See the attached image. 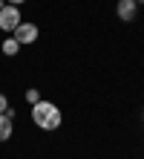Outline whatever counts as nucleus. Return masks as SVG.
Listing matches in <instances>:
<instances>
[{
  "instance_id": "nucleus-10",
  "label": "nucleus",
  "mask_w": 144,
  "mask_h": 159,
  "mask_svg": "<svg viewBox=\"0 0 144 159\" xmlns=\"http://www.w3.org/2000/svg\"><path fill=\"white\" fill-rule=\"evenodd\" d=\"M138 3H144V0H138Z\"/></svg>"
},
{
  "instance_id": "nucleus-4",
  "label": "nucleus",
  "mask_w": 144,
  "mask_h": 159,
  "mask_svg": "<svg viewBox=\"0 0 144 159\" xmlns=\"http://www.w3.org/2000/svg\"><path fill=\"white\" fill-rule=\"evenodd\" d=\"M115 15H118L121 20H133V15H136V0H118Z\"/></svg>"
},
{
  "instance_id": "nucleus-6",
  "label": "nucleus",
  "mask_w": 144,
  "mask_h": 159,
  "mask_svg": "<svg viewBox=\"0 0 144 159\" xmlns=\"http://www.w3.org/2000/svg\"><path fill=\"white\" fill-rule=\"evenodd\" d=\"M0 46H3V55H17V49H20V43H17L15 38H6Z\"/></svg>"
},
{
  "instance_id": "nucleus-8",
  "label": "nucleus",
  "mask_w": 144,
  "mask_h": 159,
  "mask_svg": "<svg viewBox=\"0 0 144 159\" xmlns=\"http://www.w3.org/2000/svg\"><path fill=\"white\" fill-rule=\"evenodd\" d=\"M6 110H9V98L0 93V113H6Z\"/></svg>"
},
{
  "instance_id": "nucleus-9",
  "label": "nucleus",
  "mask_w": 144,
  "mask_h": 159,
  "mask_svg": "<svg viewBox=\"0 0 144 159\" xmlns=\"http://www.w3.org/2000/svg\"><path fill=\"white\" fill-rule=\"evenodd\" d=\"M9 3H12V6H20V3H26V0H9Z\"/></svg>"
},
{
  "instance_id": "nucleus-1",
  "label": "nucleus",
  "mask_w": 144,
  "mask_h": 159,
  "mask_svg": "<svg viewBox=\"0 0 144 159\" xmlns=\"http://www.w3.org/2000/svg\"><path fill=\"white\" fill-rule=\"evenodd\" d=\"M32 121L41 130H58L61 127V110H58L52 101H37V104H32Z\"/></svg>"
},
{
  "instance_id": "nucleus-5",
  "label": "nucleus",
  "mask_w": 144,
  "mask_h": 159,
  "mask_svg": "<svg viewBox=\"0 0 144 159\" xmlns=\"http://www.w3.org/2000/svg\"><path fill=\"white\" fill-rule=\"evenodd\" d=\"M6 139H12V119L0 113V142H6Z\"/></svg>"
},
{
  "instance_id": "nucleus-2",
  "label": "nucleus",
  "mask_w": 144,
  "mask_h": 159,
  "mask_svg": "<svg viewBox=\"0 0 144 159\" xmlns=\"http://www.w3.org/2000/svg\"><path fill=\"white\" fill-rule=\"evenodd\" d=\"M17 23H20V12H17V6H0V29L3 32H15Z\"/></svg>"
},
{
  "instance_id": "nucleus-3",
  "label": "nucleus",
  "mask_w": 144,
  "mask_h": 159,
  "mask_svg": "<svg viewBox=\"0 0 144 159\" xmlns=\"http://www.w3.org/2000/svg\"><path fill=\"white\" fill-rule=\"evenodd\" d=\"M12 38L20 43V46H23V43H32V41H37V26H35V23H23V20H20V23H17V29L12 32Z\"/></svg>"
},
{
  "instance_id": "nucleus-7",
  "label": "nucleus",
  "mask_w": 144,
  "mask_h": 159,
  "mask_svg": "<svg viewBox=\"0 0 144 159\" xmlns=\"http://www.w3.org/2000/svg\"><path fill=\"white\" fill-rule=\"evenodd\" d=\"M26 101L29 104H37V101H41V93L37 90H26Z\"/></svg>"
}]
</instances>
